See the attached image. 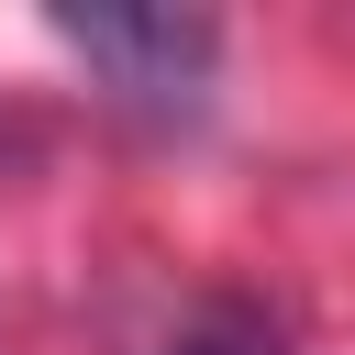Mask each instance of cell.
Returning <instances> with one entry per match:
<instances>
[{"label": "cell", "instance_id": "2", "mask_svg": "<svg viewBox=\"0 0 355 355\" xmlns=\"http://www.w3.org/2000/svg\"><path fill=\"white\" fill-rule=\"evenodd\" d=\"M155 355H288V322L266 311V300H200V311H178V333L155 344Z\"/></svg>", "mask_w": 355, "mask_h": 355}, {"label": "cell", "instance_id": "1", "mask_svg": "<svg viewBox=\"0 0 355 355\" xmlns=\"http://www.w3.org/2000/svg\"><path fill=\"white\" fill-rule=\"evenodd\" d=\"M55 44L144 122H200L211 111V78H222V22L211 11H144V0H111V11H55Z\"/></svg>", "mask_w": 355, "mask_h": 355}]
</instances>
